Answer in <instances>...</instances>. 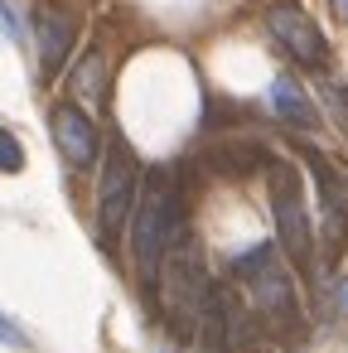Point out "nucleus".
<instances>
[{
    "instance_id": "6",
    "label": "nucleus",
    "mask_w": 348,
    "mask_h": 353,
    "mask_svg": "<svg viewBox=\"0 0 348 353\" xmlns=\"http://www.w3.org/2000/svg\"><path fill=\"white\" fill-rule=\"evenodd\" d=\"M309 170H314V184H319L324 242H329V252H343V242H348V174L334 160H324L319 150H309Z\"/></svg>"
},
{
    "instance_id": "7",
    "label": "nucleus",
    "mask_w": 348,
    "mask_h": 353,
    "mask_svg": "<svg viewBox=\"0 0 348 353\" xmlns=\"http://www.w3.org/2000/svg\"><path fill=\"white\" fill-rule=\"evenodd\" d=\"M34 30H39V68H44V78H54L68 63L73 44H78V20L68 10H59V6H39Z\"/></svg>"
},
{
    "instance_id": "12",
    "label": "nucleus",
    "mask_w": 348,
    "mask_h": 353,
    "mask_svg": "<svg viewBox=\"0 0 348 353\" xmlns=\"http://www.w3.org/2000/svg\"><path fill=\"white\" fill-rule=\"evenodd\" d=\"M324 102H329L334 121L348 131V88H343V83H324Z\"/></svg>"
},
{
    "instance_id": "13",
    "label": "nucleus",
    "mask_w": 348,
    "mask_h": 353,
    "mask_svg": "<svg viewBox=\"0 0 348 353\" xmlns=\"http://www.w3.org/2000/svg\"><path fill=\"white\" fill-rule=\"evenodd\" d=\"M0 30L10 39H25V15H20V0H0Z\"/></svg>"
},
{
    "instance_id": "15",
    "label": "nucleus",
    "mask_w": 348,
    "mask_h": 353,
    "mask_svg": "<svg viewBox=\"0 0 348 353\" xmlns=\"http://www.w3.org/2000/svg\"><path fill=\"white\" fill-rule=\"evenodd\" d=\"M334 300H338V314H343V319H348V276H343V281H338V285H334Z\"/></svg>"
},
{
    "instance_id": "8",
    "label": "nucleus",
    "mask_w": 348,
    "mask_h": 353,
    "mask_svg": "<svg viewBox=\"0 0 348 353\" xmlns=\"http://www.w3.org/2000/svg\"><path fill=\"white\" fill-rule=\"evenodd\" d=\"M54 141H59V150L73 170H88L102 150V136H97V126L83 107H54Z\"/></svg>"
},
{
    "instance_id": "5",
    "label": "nucleus",
    "mask_w": 348,
    "mask_h": 353,
    "mask_svg": "<svg viewBox=\"0 0 348 353\" xmlns=\"http://www.w3.org/2000/svg\"><path fill=\"white\" fill-rule=\"evenodd\" d=\"M266 25H271L276 44H280L290 59H300L305 68H324V63H329V44H324V34H319V25H314L300 6H276V10L266 15Z\"/></svg>"
},
{
    "instance_id": "1",
    "label": "nucleus",
    "mask_w": 348,
    "mask_h": 353,
    "mask_svg": "<svg viewBox=\"0 0 348 353\" xmlns=\"http://www.w3.org/2000/svg\"><path fill=\"white\" fill-rule=\"evenodd\" d=\"M184 237H189L184 232V194H179L170 170H150L141 184L136 218H131V252H136L141 281L150 290L160 285V266H165L170 247H179Z\"/></svg>"
},
{
    "instance_id": "2",
    "label": "nucleus",
    "mask_w": 348,
    "mask_h": 353,
    "mask_svg": "<svg viewBox=\"0 0 348 353\" xmlns=\"http://www.w3.org/2000/svg\"><path fill=\"white\" fill-rule=\"evenodd\" d=\"M232 276L247 285L256 314H261L271 329H280V334H295V329H300L295 281H290V271L280 266L276 242H252L247 252H237V256H232Z\"/></svg>"
},
{
    "instance_id": "14",
    "label": "nucleus",
    "mask_w": 348,
    "mask_h": 353,
    "mask_svg": "<svg viewBox=\"0 0 348 353\" xmlns=\"http://www.w3.org/2000/svg\"><path fill=\"white\" fill-rule=\"evenodd\" d=\"M0 343H10V348H30V339H25V329L10 319V314H0Z\"/></svg>"
},
{
    "instance_id": "9",
    "label": "nucleus",
    "mask_w": 348,
    "mask_h": 353,
    "mask_svg": "<svg viewBox=\"0 0 348 353\" xmlns=\"http://www.w3.org/2000/svg\"><path fill=\"white\" fill-rule=\"evenodd\" d=\"M271 112H276L280 121L300 126V131H314V126H319V112H314L309 92H305V88H300L290 73H280V78L271 83Z\"/></svg>"
},
{
    "instance_id": "11",
    "label": "nucleus",
    "mask_w": 348,
    "mask_h": 353,
    "mask_svg": "<svg viewBox=\"0 0 348 353\" xmlns=\"http://www.w3.org/2000/svg\"><path fill=\"white\" fill-rule=\"evenodd\" d=\"M0 170H6V174H20L25 170V150H20L15 131H6V126H0Z\"/></svg>"
},
{
    "instance_id": "16",
    "label": "nucleus",
    "mask_w": 348,
    "mask_h": 353,
    "mask_svg": "<svg viewBox=\"0 0 348 353\" xmlns=\"http://www.w3.org/2000/svg\"><path fill=\"white\" fill-rule=\"evenodd\" d=\"M334 6H338V15H343V20H348V0H334Z\"/></svg>"
},
{
    "instance_id": "3",
    "label": "nucleus",
    "mask_w": 348,
    "mask_h": 353,
    "mask_svg": "<svg viewBox=\"0 0 348 353\" xmlns=\"http://www.w3.org/2000/svg\"><path fill=\"white\" fill-rule=\"evenodd\" d=\"M136 203H141V165H136L131 145L116 136L107 145L102 184H97V232H102V242L121 237V228L136 218Z\"/></svg>"
},
{
    "instance_id": "4",
    "label": "nucleus",
    "mask_w": 348,
    "mask_h": 353,
    "mask_svg": "<svg viewBox=\"0 0 348 353\" xmlns=\"http://www.w3.org/2000/svg\"><path fill=\"white\" fill-rule=\"evenodd\" d=\"M271 174V218H276V237H280V252L295 261V266H309L314 261V232H309V208H305V179L295 165H266Z\"/></svg>"
},
{
    "instance_id": "10",
    "label": "nucleus",
    "mask_w": 348,
    "mask_h": 353,
    "mask_svg": "<svg viewBox=\"0 0 348 353\" xmlns=\"http://www.w3.org/2000/svg\"><path fill=\"white\" fill-rule=\"evenodd\" d=\"M73 88H78V97H88V102H102V92H107V63H102V54H97V49L83 59V68H78Z\"/></svg>"
}]
</instances>
